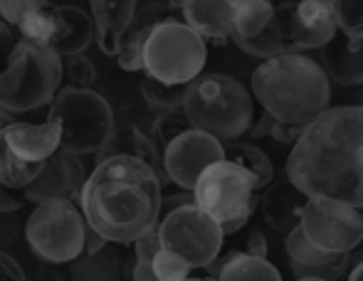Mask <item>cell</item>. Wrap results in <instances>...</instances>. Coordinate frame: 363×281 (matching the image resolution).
I'll use <instances>...</instances> for the list:
<instances>
[{
    "label": "cell",
    "instance_id": "6da1fadb",
    "mask_svg": "<svg viewBox=\"0 0 363 281\" xmlns=\"http://www.w3.org/2000/svg\"><path fill=\"white\" fill-rule=\"evenodd\" d=\"M284 176L309 197L363 207V106H329L291 143Z\"/></svg>",
    "mask_w": 363,
    "mask_h": 281
},
{
    "label": "cell",
    "instance_id": "7a4b0ae2",
    "mask_svg": "<svg viewBox=\"0 0 363 281\" xmlns=\"http://www.w3.org/2000/svg\"><path fill=\"white\" fill-rule=\"evenodd\" d=\"M161 176L134 156L99 158L86 176L77 202L86 224L106 242L131 244L146 229L156 227L161 214Z\"/></svg>",
    "mask_w": 363,
    "mask_h": 281
},
{
    "label": "cell",
    "instance_id": "3957f363",
    "mask_svg": "<svg viewBox=\"0 0 363 281\" xmlns=\"http://www.w3.org/2000/svg\"><path fill=\"white\" fill-rule=\"evenodd\" d=\"M250 84L252 96L269 116L301 129L331 104V79L321 64L304 52H284L264 59L252 71Z\"/></svg>",
    "mask_w": 363,
    "mask_h": 281
},
{
    "label": "cell",
    "instance_id": "277c9868",
    "mask_svg": "<svg viewBox=\"0 0 363 281\" xmlns=\"http://www.w3.org/2000/svg\"><path fill=\"white\" fill-rule=\"evenodd\" d=\"M183 114L191 126L228 143L242 139L255 124V96L230 74H198L188 81Z\"/></svg>",
    "mask_w": 363,
    "mask_h": 281
},
{
    "label": "cell",
    "instance_id": "5b68a950",
    "mask_svg": "<svg viewBox=\"0 0 363 281\" xmlns=\"http://www.w3.org/2000/svg\"><path fill=\"white\" fill-rule=\"evenodd\" d=\"M62 57L48 45L20 40L0 74V109L25 114L50 104L62 86Z\"/></svg>",
    "mask_w": 363,
    "mask_h": 281
},
{
    "label": "cell",
    "instance_id": "8992f818",
    "mask_svg": "<svg viewBox=\"0 0 363 281\" xmlns=\"http://www.w3.org/2000/svg\"><path fill=\"white\" fill-rule=\"evenodd\" d=\"M193 202L220 224L223 234H235L247 224L257 207V188L250 171L230 158L211 163L193 185Z\"/></svg>",
    "mask_w": 363,
    "mask_h": 281
},
{
    "label": "cell",
    "instance_id": "52a82bcc",
    "mask_svg": "<svg viewBox=\"0 0 363 281\" xmlns=\"http://www.w3.org/2000/svg\"><path fill=\"white\" fill-rule=\"evenodd\" d=\"M50 121L60 126V148L77 156L96 153L114 131V111L94 89L60 86L50 101Z\"/></svg>",
    "mask_w": 363,
    "mask_h": 281
},
{
    "label": "cell",
    "instance_id": "ba28073f",
    "mask_svg": "<svg viewBox=\"0 0 363 281\" xmlns=\"http://www.w3.org/2000/svg\"><path fill=\"white\" fill-rule=\"evenodd\" d=\"M206 40L188 23L163 18L151 28L144 45V71L168 84H188L206 67Z\"/></svg>",
    "mask_w": 363,
    "mask_h": 281
},
{
    "label": "cell",
    "instance_id": "9c48e42d",
    "mask_svg": "<svg viewBox=\"0 0 363 281\" xmlns=\"http://www.w3.org/2000/svg\"><path fill=\"white\" fill-rule=\"evenodd\" d=\"M86 219L74 200H45L28 217L25 237L35 257L50 264H69L84 252Z\"/></svg>",
    "mask_w": 363,
    "mask_h": 281
},
{
    "label": "cell",
    "instance_id": "30bf717a",
    "mask_svg": "<svg viewBox=\"0 0 363 281\" xmlns=\"http://www.w3.org/2000/svg\"><path fill=\"white\" fill-rule=\"evenodd\" d=\"M158 242L183 257L193 269H206L223 249V229L193 200L161 212L156 222Z\"/></svg>",
    "mask_w": 363,
    "mask_h": 281
},
{
    "label": "cell",
    "instance_id": "8fae6325",
    "mask_svg": "<svg viewBox=\"0 0 363 281\" xmlns=\"http://www.w3.org/2000/svg\"><path fill=\"white\" fill-rule=\"evenodd\" d=\"M299 227L314 247L331 254H351L363 242V214L359 207L334 197H309Z\"/></svg>",
    "mask_w": 363,
    "mask_h": 281
},
{
    "label": "cell",
    "instance_id": "7c38bea8",
    "mask_svg": "<svg viewBox=\"0 0 363 281\" xmlns=\"http://www.w3.org/2000/svg\"><path fill=\"white\" fill-rule=\"evenodd\" d=\"M220 158H225L223 141L196 126H188L166 143L161 151V168L163 176L181 190H193L198 176Z\"/></svg>",
    "mask_w": 363,
    "mask_h": 281
},
{
    "label": "cell",
    "instance_id": "4fadbf2b",
    "mask_svg": "<svg viewBox=\"0 0 363 281\" xmlns=\"http://www.w3.org/2000/svg\"><path fill=\"white\" fill-rule=\"evenodd\" d=\"M86 180L84 163L77 153L57 148L50 158L43 161L40 173L23 188L25 200L45 202V200H77L82 185Z\"/></svg>",
    "mask_w": 363,
    "mask_h": 281
},
{
    "label": "cell",
    "instance_id": "5bb4252c",
    "mask_svg": "<svg viewBox=\"0 0 363 281\" xmlns=\"http://www.w3.org/2000/svg\"><path fill=\"white\" fill-rule=\"evenodd\" d=\"M284 249H287L291 274L301 281H334L344 277L351 262L349 254H331L314 247L304 237L299 224L284 234Z\"/></svg>",
    "mask_w": 363,
    "mask_h": 281
},
{
    "label": "cell",
    "instance_id": "9a60e30c",
    "mask_svg": "<svg viewBox=\"0 0 363 281\" xmlns=\"http://www.w3.org/2000/svg\"><path fill=\"white\" fill-rule=\"evenodd\" d=\"M289 40L296 52L319 50L339 33L331 0H296L289 3Z\"/></svg>",
    "mask_w": 363,
    "mask_h": 281
},
{
    "label": "cell",
    "instance_id": "2e32d148",
    "mask_svg": "<svg viewBox=\"0 0 363 281\" xmlns=\"http://www.w3.org/2000/svg\"><path fill=\"white\" fill-rule=\"evenodd\" d=\"M257 193H259L257 207H259V212H262L264 222H267L274 232L287 234L291 227L299 224L301 210H304L309 195H304L287 176L272 178V180Z\"/></svg>",
    "mask_w": 363,
    "mask_h": 281
},
{
    "label": "cell",
    "instance_id": "e0dca14e",
    "mask_svg": "<svg viewBox=\"0 0 363 281\" xmlns=\"http://www.w3.org/2000/svg\"><path fill=\"white\" fill-rule=\"evenodd\" d=\"M238 0H171V8H181L188 23L203 40L228 42L233 40V13Z\"/></svg>",
    "mask_w": 363,
    "mask_h": 281
},
{
    "label": "cell",
    "instance_id": "ac0fdd59",
    "mask_svg": "<svg viewBox=\"0 0 363 281\" xmlns=\"http://www.w3.org/2000/svg\"><path fill=\"white\" fill-rule=\"evenodd\" d=\"M316 62L331 81L341 86L363 84V40H349L336 33L324 47L314 50Z\"/></svg>",
    "mask_w": 363,
    "mask_h": 281
},
{
    "label": "cell",
    "instance_id": "d6986e66",
    "mask_svg": "<svg viewBox=\"0 0 363 281\" xmlns=\"http://www.w3.org/2000/svg\"><path fill=\"white\" fill-rule=\"evenodd\" d=\"M0 136L10 146V151L25 161L43 163L60 148V126L50 119L45 124H25V121L13 119L0 129Z\"/></svg>",
    "mask_w": 363,
    "mask_h": 281
},
{
    "label": "cell",
    "instance_id": "ffe728a7",
    "mask_svg": "<svg viewBox=\"0 0 363 281\" xmlns=\"http://www.w3.org/2000/svg\"><path fill=\"white\" fill-rule=\"evenodd\" d=\"M55 15V33L50 38L48 47L57 52L60 57L67 55L84 52L94 40V23L86 10L77 8V5H60L52 8Z\"/></svg>",
    "mask_w": 363,
    "mask_h": 281
},
{
    "label": "cell",
    "instance_id": "44dd1931",
    "mask_svg": "<svg viewBox=\"0 0 363 281\" xmlns=\"http://www.w3.org/2000/svg\"><path fill=\"white\" fill-rule=\"evenodd\" d=\"M89 5L96 45L104 55L114 57L121 35L136 15V0H89Z\"/></svg>",
    "mask_w": 363,
    "mask_h": 281
},
{
    "label": "cell",
    "instance_id": "7402d4cb",
    "mask_svg": "<svg viewBox=\"0 0 363 281\" xmlns=\"http://www.w3.org/2000/svg\"><path fill=\"white\" fill-rule=\"evenodd\" d=\"M208 272L213 274V279H223V281H279L282 274L274 267L269 259H264L262 254L255 252H228L223 259L220 254L208 264Z\"/></svg>",
    "mask_w": 363,
    "mask_h": 281
},
{
    "label": "cell",
    "instance_id": "603a6c76",
    "mask_svg": "<svg viewBox=\"0 0 363 281\" xmlns=\"http://www.w3.org/2000/svg\"><path fill=\"white\" fill-rule=\"evenodd\" d=\"M168 18L166 15V5H148L139 13L136 10L134 20L126 28V33L121 35L119 47H116V64H119L124 71H139L144 69V45L146 38L151 33V28L158 23V20Z\"/></svg>",
    "mask_w": 363,
    "mask_h": 281
},
{
    "label": "cell",
    "instance_id": "cb8c5ba5",
    "mask_svg": "<svg viewBox=\"0 0 363 281\" xmlns=\"http://www.w3.org/2000/svg\"><path fill=\"white\" fill-rule=\"evenodd\" d=\"M287 18H289V3L274 5V15L267 23V28L259 35H255V38L240 40L238 47L242 50V52H247L250 57H259V59L277 57V55H284V52H296L289 40Z\"/></svg>",
    "mask_w": 363,
    "mask_h": 281
},
{
    "label": "cell",
    "instance_id": "d4e9b609",
    "mask_svg": "<svg viewBox=\"0 0 363 281\" xmlns=\"http://www.w3.org/2000/svg\"><path fill=\"white\" fill-rule=\"evenodd\" d=\"M116 153L141 158V161H146L151 168H156V173L161 176V180L166 178V176H163L161 156H158L156 146H153V141L148 139V136L139 129V126L126 124V126H121V129L111 131L109 139L101 143V148L96 151V161H99V158H106V156H116Z\"/></svg>",
    "mask_w": 363,
    "mask_h": 281
},
{
    "label": "cell",
    "instance_id": "484cf974",
    "mask_svg": "<svg viewBox=\"0 0 363 281\" xmlns=\"http://www.w3.org/2000/svg\"><path fill=\"white\" fill-rule=\"evenodd\" d=\"M72 279H101V281H114L121 279L124 274V259L119 254V244L116 242H104L101 247L91 249V252H82L79 257L72 259Z\"/></svg>",
    "mask_w": 363,
    "mask_h": 281
},
{
    "label": "cell",
    "instance_id": "4316f807",
    "mask_svg": "<svg viewBox=\"0 0 363 281\" xmlns=\"http://www.w3.org/2000/svg\"><path fill=\"white\" fill-rule=\"evenodd\" d=\"M274 15L272 0H238L233 13V40H250L259 35Z\"/></svg>",
    "mask_w": 363,
    "mask_h": 281
},
{
    "label": "cell",
    "instance_id": "83f0119b",
    "mask_svg": "<svg viewBox=\"0 0 363 281\" xmlns=\"http://www.w3.org/2000/svg\"><path fill=\"white\" fill-rule=\"evenodd\" d=\"M223 148H225V158L240 163L245 171H250V176L255 178V188H257V190H262V188L274 178L272 161H269L267 153L259 151L257 146H252V143H247V141L235 139V141L223 143Z\"/></svg>",
    "mask_w": 363,
    "mask_h": 281
},
{
    "label": "cell",
    "instance_id": "f1b7e54d",
    "mask_svg": "<svg viewBox=\"0 0 363 281\" xmlns=\"http://www.w3.org/2000/svg\"><path fill=\"white\" fill-rule=\"evenodd\" d=\"M43 163L38 161H25L18 153L10 151V146L0 136V183L10 190H23L30 180L40 173Z\"/></svg>",
    "mask_w": 363,
    "mask_h": 281
},
{
    "label": "cell",
    "instance_id": "f546056e",
    "mask_svg": "<svg viewBox=\"0 0 363 281\" xmlns=\"http://www.w3.org/2000/svg\"><path fill=\"white\" fill-rule=\"evenodd\" d=\"M186 86L188 84H168L156 76L146 74L141 79V94H144L146 104L153 111H178L183 109V99H186Z\"/></svg>",
    "mask_w": 363,
    "mask_h": 281
},
{
    "label": "cell",
    "instance_id": "4dcf8cb0",
    "mask_svg": "<svg viewBox=\"0 0 363 281\" xmlns=\"http://www.w3.org/2000/svg\"><path fill=\"white\" fill-rule=\"evenodd\" d=\"M134 267H131V279L136 281H153V257L161 249V242H158V232L156 227L146 229L144 234L134 239Z\"/></svg>",
    "mask_w": 363,
    "mask_h": 281
},
{
    "label": "cell",
    "instance_id": "1f68e13d",
    "mask_svg": "<svg viewBox=\"0 0 363 281\" xmlns=\"http://www.w3.org/2000/svg\"><path fill=\"white\" fill-rule=\"evenodd\" d=\"M336 28L349 40H363V0H331Z\"/></svg>",
    "mask_w": 363,
    "mask_h": 281
},
{
    "label": "cell",
    "instance_id": "d6a6232c",
    "mask_svg": "<svg viewBox=\"0 0 363 281\" xmlns=\"http://www.w3.org/2000/svg\"><path fill=\"white\" fill-rule=\"evenodd\" d=\"M18 28H20L23 40H30V42H38V45H50V38H52V33H55L52 8H38V10H33V13L23 15Z\"/></svg>",
    "mask_w": 363,
    "mask_h": 281
},
{
    "label": "cell",
    "instance_id": "836d02e7",
    "mask_svg": "<svg viewBox=\"0 0 363 281\" xmlns=\"http://www.w3.org/2000/svg\"><path fill=\"white\" fill-rule=\"evenodd\" d=\"M193 267L183 257H178L171 249H158L153 257V277L158 281H183L191 279Z\"/></svg>",
    "mask_w": 363,
    "mask_h": 281
},
{
    "label": "cell",
    "instance_id": "e575fe53",
    "mask_svg": "<svg viewBox=\"0 0 363 281\" xmlns=\"http://www.w3.org/2000/svg\"><path fill=\"white\" fill-rule=\"evenodd\" d=\"M188 126H191V121L186 119V114H183V109L178 111H161L158 114V119L153 121V146H156L158 156H161V151L166 148V143L173 139V136H178L181 131H186Z\"/></svg>",
    "mask_w": 363,
    "mask_h": 281
},
{
    "label": "cell",
    "instance_id": "d590c367",
    "mask_svg": "<svg viewBox=\"0 0 363 281\" xmlns=\"http://www.w3.org/2000/svg\"><path fill=\"white\" fill-rule=\"evenodd\" d=\"M247 134L250 136H269V139H274L277 143H287V146H291V143L299 139L301 126L284 124V121L274 119V116H269L267 111H264L262 119H259L257 124H252V129H250Z\"/></svg>",
    "mask_w": 363,
    "mask_h": 281
},
{
    "label": "cell",
    "instance_id": "8d00e7d4",
    "mask_svg": "<svg viewBox=\"0 0 363 281\" xmlns=\"http://www.w3.org/2000/svg\"><path fill=\"white\" fill-rule=\"evenodd\" d=\"M62 71L67 74L69 86H79V89H91V84H94V79H96L94 62H91L84 52L67 55L62 62Z\"/></svg>",
    "mask_w": 363,
    "mask_h": 281
},
{
    "label": "cell",
    "instance_id": "74e56055",
    "mask_svg": "<svg viewBox=\"0 0 363 281\" xmlns=\"http://www.w3.org/2000/svg\"><path fill=\"white\" fill-rule=\"evenodd\" d=\"M48 5L50 0H0V20H5L8 25H18L23 15Z\"/></svg>",
    "mask_w": 363,
    "mask_h": 281
},
{
    "label": "cell",
    "instance_id": "f35d334b",
    "mask_svg": "<svg viewBox=\"0 0 363 281\" xmlns=\"http://www.w3.org/2000/svg\"><path fill=\"white\" fill-rule=\"evenodd\" d=\"M0 279H25L23 267L5 252H0Z\"/></svg>",
    "mask_w": 363,
    "mask_h": 281
},
{
    "label": "cell",
    "instance_id": "ab89813d",
    "mask_svg": "<svg viewBox=\"0 0 363 281\" xmlns=\"http://www.w3.org/2000/svg\"><path fill=\"white\" fill-rule=\"evenodd\" d=\"M20 205H23V200H20L10 188H5L3 183H0V212H15V210H20Z\"/></svg>",
    "mask_w": 363,
    "mask_h": 281
},
{
    "label": "cell",
    "instance_id": "60d3db41",
    "mask_svg": "<svg viewBox=\"0 0 363 281\" xmlns=\"http://www.w3.org/2000/svg\"><path fill=\"white\" fill-rule=\"evenodd\" d=\"M245 249H247V252H255V254H262V257H267V239L262 237V232L252 229V232L247 234V244H245Z\"/></svg>",
    "mask_w": 363,
    "mask_h": 281
},
{
    "label": "cell",
    "instance_id": "b9f144b4",
    "mask_svg": "<svg viewBox=\"0 0 363 281\" xmlns=\"http://www.w3.org/2000/svg\"><path fill=\"white\" fill-rule=\"evenodd\" d=\"M349 279H351V281H363V262H359L354 269H351Z\"/></svg>",
    "mask_w": 363,
    "mask_h": 281
},
{
    "label": "cell",
    "instance_id": "7bdbcfd3",
    "mask_svg": "<svg viewBox=\"0 0 363 281\" xmlns=\"http://www.w3.org/2000/svg\"><path fill=\"white\" fill-rule=\"evenodd\" d=\"M10 121H13V114H10V111H5V109H0V129H3V126H8Z\"/></svg>",
    "mask_w": 363,
    "mask_h": 281
},
{
    "label": "cell",
    "instance_id": "ee69618b",
    "mask_svg": "<svg viewBox=\"0 0 363 281\" xmlns=\"http://www.w3.org/2000/svg\"><path fill=\"white\" fill-rule=\"evenodd\" d=\"M0 42H10V33L5 28V23H0Z\"/></svg>",
    "mask_w": 363,
    "mask_h": 281
}]
</instances>
